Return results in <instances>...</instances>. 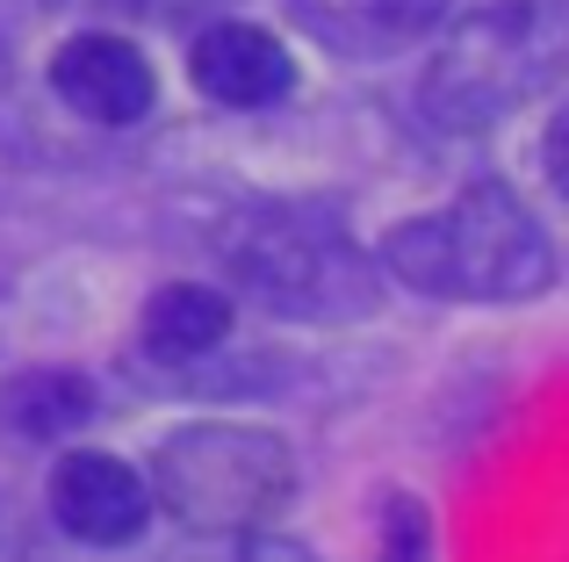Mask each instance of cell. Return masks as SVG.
Segmentation results:
<instances>
[{
	"instance_id": "obj_1",
	"label": "cell",
	"mask_w": 569,
	"mask_h": 562,
	"mask_svg": "<svg viewBox=\"0 0 569 562\" xmlns=\"http://www.w3.org/2000/svg\"><path fill=\"white\" fill-rule=\"evenodd\" d=\"M376 268L432 303H533L556 289V239L505 181H476L440 210L389 224Z\"/></svg>"
},
{
	"instance_id": "obj_2",
	"label": "cell",
	"mask_w": 569,
	"mask_h": 562,
	"mask_svg": "<svg viewBox=\"0 0 569 562\" xmlns=\"http://www.w3.org/2000/svg\"><path fill=\"white\" fill-rule=\"evenodd\" d=\"M432 58L418 72V116L447 138H483L512 123L533 94H548L569 51L562 0H490L432 29Z\"/></svg>"
},
{
	"instance_id": "obj_3",
	"label": "cell",
	"mask_w": 569,
	"mask_h": 562,
	"mask_svg": "<svg viewBox=\"0 0 569 562\" xmlns=\"http://www.w3.org/2000/svg\"><path fill=\"white\" fill-rule=\"evenodd\" d=\"M209 253L223 281L267 310V318L296 324H353L376 318L382 303V268L347 239L339 224L310 210H223L209 224Z\"/></svg>"
},
{
	"instance_id": "obj_4",
	"label": "cell",
	"mask_w": 569,
	"mask_h": 562,
	"mask_svg": "<svg viewBox=\"0 0 569 562\" xmlns=\"http://www.w3.org/2000/svg\"><path fill=\"white\" fill-rule=\"evenodd\" d=\"M144 483H152V505H167L188 534H246V526H274L289 512L296 448L274 425L188 419L159 433Z\"/></svg>"
},
{
	"instance_id": "obj_5",
	"label": "cell",
	"mask_w": 569,
	"mask_h": 562,
	"mask_svg": "<svg viewBox=\"0 0 569 562\" xmlns=\"http://www.w3.org/2000/svg\"><path fill=\"white\" fill-rule=\"evenodd\" d=\"M43 505H51V526L80 549H130L152 526V483H144L138 462L109 448H66L51 462V483H43Z\"/></svg>"
},
{
	"instance_id": "obj_6",
	"label": "cell",
	"mask_w": 569,
	"mask_h": 562,
	"mask_svg": "<svg viewBox=\"0 0 569 562\" xmlns=\"http://www.w3.org/2000/svg\"><path fill=\"white\" fill-rule=\"evenodd\" d=\"M43 87H51L58 109H72L80 123H101V130H130L159 109L152 58L116 29H72L43 66Z\"/></svg>"
},
{
	"instance_id": "obj_7",
	"label": "cell",
	"mask_w": 569,
	"mask_h": 562,
	"mask_svg": "<svg viewBox=\"0 0 569 562\" xmlns=\"http://www.w3.org/2000/svg\"><path fill=\"white\" fill-rule=\"evenodd\" d=\"M188 80L202 101L217 109H281L296 94V51L274 37L267 22H246V14H223V22H202V37L188 43Z\"/></svg>"
},
{
	"instance_id": "obj_8",
	"label": "cell",
	"mask_w": 569,
	"mask_h": 562,
	"mask_svg": "<svg viewBox=\"0 0 569 562\" xmlns=\"http://www.w3.org/2000/svg\"><path fill=\"white\" fill-rule=\"evenodd\" d=\"M455 0H289L296 29L318 37L332 58H353V66H382V58H403L447 22Z\"/></svg>"
},
{
	"instance_id": "obj_9",
	"label": "cell",
	"mask_w": 569,
	"mask_h": 562,
	"mask_svg": "<svg viewBox=\"0 0 569 562\" xmlns=\"http://www.w3.org/2000/svg\"><path fill=\"white\" fill-rule=\"evenodd\" d=\"M144 353L167 368H202L209 353L231 347V289H217V281H167V289L144 295Z\"/></svg>"
},
{
	"instance_id": "obj_10",
	"label": "cell",
	"mask_w": 569,
	"mask_h": 562,
	"mask_svg": "<svg viewBox=\"0 0 569 562\" xmlns=\"http://www.w3.org/2000/svg\"><path fill=\"white\" fill-rule=\"evenodd\" d=\"M8 419L22 440H72L94 419V390L87 375H22L8 390Z\"/></svg>"
},
{
	"instance_id": "obj_11",
	"label": "cell",
	"mask_w": 569,
	"mask_h": 562,
	"mask_svg": "<svg viewBox=\"0 0 569 562\" xmlns=\"http://www.w3.org/2000/svg\"><path fill=\"white\" fill-rule=\"evenodd\" d=\"M368 534H376V562H432L440 555V534H432V512L418 491H382Z\"/></svg>"
},
{
	"instance_id": "obj_12",
	"label": "cell",
	"mask_w": 569,
	"mask_h": 562,
	"mask_svg": "<svg viewBox=\"0 0 569 562\" xmlns=\"http://www.w3.org/2000/svg\"><path fill=\"white\" fill-rule=\"evenodd\" d=\"M202 549H194L188 562H318L303 549V541L274 534V526H246V534H194Z\"/></svg>"
},
{
	"instance_id": "obj_13",
	"label": "cell",
	"mask_w": 569,
	"mask_h": 562,
	"mask_svg": "<svg viewBox=\"0 0 569 562\" xmlns=\"http://www.w3.org/2000/svg\"><path fill=\"white\" fill-rule=\"evenodd\" d=\"M109 8H123V14H144V22H181V14H194L202 0H109Z\"/></svg>"
},
{
	"instance_id": "obj_14",
	"label": "cell",
	"mask_w": 569,
	"mask_h": 562,
	"mask_svg": "<svg viewBox=\"0 0 569 562\" xmlns=\"http://www.w3.org/2000/svg\"><path fill=\"white\" fill-rule=\"evenodd\" d=\"M0 80H8V29H0Z\"/></svg>"
}]
</instances>
